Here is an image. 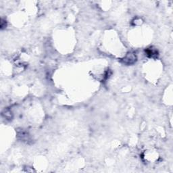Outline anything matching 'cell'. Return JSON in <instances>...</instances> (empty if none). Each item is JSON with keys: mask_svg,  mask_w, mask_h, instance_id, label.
Masks as SVG:
<instances>
[{"mask_svg": "<svg viewBox=\"0 0 173 173\" xmlns=\"http://www.w3.org/2000/svg\"><path fill=\"white\" fill-rule=\"evenodd\" d=\"M147 54L148 55H149V57H153L154 55H157V52L156 50L150 48L148 49L147 50Z\"/></svg>", "mask_w": 173, "mask_h": 173, "instance_id": "cell-1", "label": "cell"}]
</instances>
